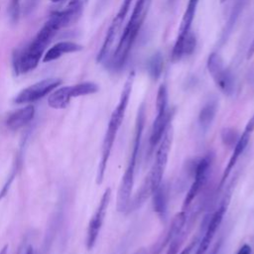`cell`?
I'll use <instances>...</instances> for the list:
<instances>
[{
  "label": "cell",
  "mask_w": 254,
  "mask_h": 254,
  "mask_svg": "<svg viewBox=\"0 0 254 254\" xmlns=\"http://www.w3.org/2000/svg\"><path fill=\"white\" fill-rule=\"evenodd\" d=\"M152 201L154 211L161 217V219H166L168 212L169 193L167 186L165 184L162 183L153 192Z\"/></svg>",
  "instance_id": "cell-19"
},
{
  "label": "cell",
  "mask_w": 254,
  "mask_h": 254,
  "mask_svg": "<svg viewBox=\"0 0 254 254\" xmlns=\"http://www.w3.org/2000/svg\"><path fill=\"white\" fill-rule=\"evenodd\" d=\"M21 12V0H10L9 15L12 22L17 23Z\"/></svg>",
  "instance_id": "cell-23"
},
{
  "label": "cell",
  "mask_w": 254,
  "mask_h": 254,
  "mask_svg": "<svg viewBox=\"0 0 254 254\" xmlns=\"http://www.w3.org/2000/svg\"><path fill=\"white\" fill-rule=\"evenodd\" d=\"M197 242H198L197 237H196V238H193V239H192L183 250H181V252L178 253V254H190L191 251L193 250V248L195 247V245L197 244Z\"/></svg>",
  "instance_id": "cell-24"
},
{
  "label": "cell",
  "mask_w": 254,
  "mask_h": 254,
  "mask_svg": "<svg viewBox=\"0 0 254 254\" xmlns=\"http://www.w3.org/2000/svg\"><path fill=\"white\" fill-rule=\"evenodd\" d=\"M8 248H9V246L6 244V245H4L2 248H1V250H0V254H7L8 253Z\"/></svg>",
  "instance_id": "cell-27"
},
{
  "label": "cell",
  "mask_w": 254,
  "mask_h": 254,
  "mask_svg": "<svg viewBox=\"0 0 254 254\" xmlns=\"http://www.w3.org/2000/svg\"><path fill=\"white\" fill-rule=\"evenodd\" d=\"M254 54V40H253V42H252V44H251V47H250V49H249V52H248V58H250V57H252V55Z\"/></svg>",
  "instance_id": "cell-26"
},
{
  "label": "cell",
  "mask_w": 254,
  "mask_h": 254,
  "mask_svg": "<svg viewBox=\"0 0 254 254\" xmlns=\"http://www.w3.org/2000/svg\"><path fill=\"white\" fill-rule=\"evenodd\" d=\"M133 0H123L122 1V4L117 12V14L115 15L114 19L112 20L109 28H108V31L106 33V36H105V39L103 41V44L99 50V53L97 55V58H96V61L98 63H101L103 61L106 60V58L108 57L113 45H114V42L123 26V23H124V20L129 12V9H130V6H131V3H132Z\"/></svg>",
  "instance_id": "cell-10"
},
{
  "label": "cell",
  "mask_w": 254,
  "mask_h": 254,
  "mask_svg": "<svg viewBox=\"0 0 254 254\" xmlns=\"http://www.w3.org/2000/svg\"><path fill=\"white\" fill-rule=\"evenodd\" d=\"M236 254H252L251 246H249L248 244H243Z\"/></svg>",
  "instance_id": "cell-25"
},
{
  "label": "cell",
  "mask_w": 254,
  "mask_h": 254,
  "mask_svg": "<svg viewBox=\"0 0 254 254\" xmlns=\"http://www.w3.org/2000/svg\"><path fill=\"white\" fill-rule=\"evenodd\" d=\"M217 112V100L215 98L209 99L201 107L198 113V123L200 127L206 130L212 123Z\"/></svg>",
  "instance_id": "cell-20"
},
{
  "label": "cell",
  "mask_w": 254,
  "mask_h": 254,
  "mask_svg": "<svg viewBox=\"0 0 254 254\" xmlns=\"http://www.w3.org/2000/svg\"><path fill=\"white\" fill-rule=\"evenodd\" d=\"M60 30L61 28L58 23L50 16L28 45L14 51L12 55V66L16 75L28 73L38 66L46 48Z\"/></svg>",
  "instance_id": "cell-1"
},
{
  "label": "cell",
  "mask_w": 254,
  "mask_h": 254,
  "mask_svg": "<svg viewBox=\"0 0 254 254\" xmlns=\"http://www.w3.org/2000/svg\"><path fill=\"white\" fill-rule=\"evenodd\" d=\"M151 0H136L131 17L126 24L116 49L111 56L109 66L112 70H120L126 64L130 51L136 41L139 31L147 16Z\"/></svg>",
  "instance_id": "cell-4"
},
{
  "label": "cell",
  "mask_w": 254,
  "mask_h": 254,
  "mask_svg": "<svg viewBox=\"0 0 254 254\" xmlns=\"http://www.w3.org/2000/svg\"><path fill=\"white\" fill-rule=\"evenodd\" d=\"M26 254H33V251H32V249H31V248H29V249L27 250Z\"/></svg>",
  "instance_id": "cell-29"
},
{
  "label": "cell",
  "mask_w": 254,
  "mask_h": 254,
  "mask_svg": "<svg viewBox=\"0 0 254 254\" xmlns=\"http://www.w3.org/2000/svg\"><path fill=\"white\" fill-rule=\"evenodd\" d=\"M227 209V200H223L220 206L209 216L208 222L205 228V231L203 233V236L200 240H198V246L196 248V251L194 254H205V252L208 250V247L219 228L223 216Z\"/></svg>",
  "instance_id": "cell-15"
},
{
  "label": "cell",
  "mask_w": 254,
  "mask_h": 254,
  "mask_svg": "<svg viewBox=\"0 0 254 254\" xmlns=\"http://www.w3.org/2000/svg\"><path fill=\"white\" fill-rule=\"evenodd\" d=\"M220 1H221V2H224V1H226V0H220Z\"/></svg>",
  "instance_id": "cell-32"
},
{
  "label": "cell",
  "mask_w": 254,
  "mask_h": 254,
  "mask_svg": "<svg viewBox=\"0 0 254 254\" xmlns=\"http://www.w3.org/2000/svg\"><path fill=\"white\" fill-rule=\"evenodd\" d=\"M253 132H254V113L251 116V118L248 120V122L246 123V126H245L242 134L240 135L235 146L233 147L232 154L228 160V163L226 164V166L223 170V173H222V176H221V179L219 182V188H221L223 186L226 179L229 177L232 169L234 168L236 162L238 161L240 156L243 154V152L247 148V145L250 141V138H251Z\"/></svg>",
  "instance_id": "cell-14"
},
{
  "label": "cell",
  "mask_w": 254,
  "mask_h": 254,
  "mask_svg": "<svg viewBox=\"0 0 254 254\" xmlns=\"http://www.w3.org/2000/svg\"><path fill=\"white\" fill-rule=\"evenodd\" d=\"M211 163H212V155L211 154H207L197 161L195 169H194V180L191 183V185L184 198L182 210L187 211V209L190 207V205L191 204V202L193 201L195 196L198 194V192L200 191L202 187L205 185L207 178H208Z\"/></svg>",
  "instance_id": "cell-11"
},
{
  "label": "cell",
  "mask_w": 254,
  "mask_h": 254,
  "mask_svg": "<svg viewBox=\"0 0 254 254\" xmlns=\"http://www.w3.org/2000/svg\"><path fill=\"white\" fill-rule=\"evenodd\" d=\"M82 49H83V47L81 45L76 44L74 42H69V41L59 42V43L55 44L52 48H50L45 53V55L43 56V62L49 63V62L58 60L64 54L79 52Z\"/></svg>",
  "instance_id": "cell-18"
},
{
  "label": "cell",
  "mask_w": 254,
  "mask_h": 254,
  "mask_svg": "<svg viewBox=\"0 0 254 254\" xmlns=\"http://www.w3.org/2000/svg\"><path fill=\"white\" fill-rule=\"evenodd\" d=\"M173 137L174 130L173 126L170 124L159 143V147L156 152L155 162L136 192V195L139 199L146 201L150 196H152L156 189L163 183V176L167 167Z\"/></svg>",
  "instance_id": "cell-5"
},
{
  "label": "cell",
  "mask_w": 254,
  "mask_h": 254,
  "mask_svg": "<svg viewBox=\"0 0 254 254\" xmlns=\"http://www.w3.org/2000/svg\"><path fill=\"white\" fill-rule=\"evenodd\" d=\"M133 81H134V72L130 73L124 83L123 89L120 94L119 101L116 105V107L113 109L107 128L106 132L103 138L102 142V147H101V153H100V159L98 163V168H97V174H96V184L101 185L104 179L105 171L107 168V164L111 155V151L118 133L119 128L121 127V124L123 122L127 106L129 103L131 91H132V86H133Z\"/></svg>",
  "instance_id": "cell-2"
},
{
  "label": "cell",
  "mask_w": 254,
  "mask_h": 254,
  "mask_svg": "<svg viewBox=\"0 0 254 254\" xmlns=\"http://www.w3.org/2000/svg\"><path fill=\"white\" fill-rule=\"evenodd\" d=\"M111 199V189L107 188L102 193L99 203L94 210L92 216L89 219L87 229H86V237H85V247L87 250H91L97 240L100 229L102 227L107 208Z\"/></svg>",
  "instance_id": "cell-9"
},
{
  "label": "cell",
  "mask_w": 254,
  "mask_h": 254,
  "mask_svg": "<svg viewBox=\"0 0 254 254\" xmlns=\"http://www.w3.org/2000/svg\"><path fill=\"white\" fill-rule=\"evenodd\" d=\"M146 119V109L145 104L142 103L138 109L136 120H135V128H134V137L132 141V147L129 154L128 162L124 174L121 178V182L119 184L117 197H116V208L118 212H126L128 210V206L130 200L132 198V190L135 182V170L137 164V158L140 151L141 139L143 136L144 126Z\"/></svg>",
  "instance_id": "cell-3"
},
{
  "label": "cell",
  "mask_w": 254,
  "mask_h": 254,
  "mask_svg": "<svg viewBox=\"0 0 254 254\" xmlns=\"http://www.w3.org/2000/svg\"><path fill=\"white\" fill-rule=\"evenodd\" d=\"M134 254H147V250L146 249H138Z\"/></svg>",
  "instance_id": "cell-28"
},
{
  "label": "cell",
  "mask_w": 254,
  "mask_h": 254,
  "mask_svg": "<svg viewBox=\"0 0 254 254\" xmlns=\"http://www.w3.org/2000/svg\"><path fill=\"white\" fill-rule=\"evenodd\" d=\"M35 116V107L31 104L21 107L11 113L5 119L6 127L11 131H17L33 120Z\"/></svg>",
  "instance_id": "cell-16"
},
{
  "label": "cell",
  "mask_w": 254,
  "mask_h": 254,
  "mask_svg": "<svg viewBox=\"0 0 254 254\" xmlns=\"http://www.w3.org/2000/svg\"><path fill=\"white\" fill-rule=\"evenodd\" d=\"M98 90L99 86L91 81L63 86L51 92L48 97V104L54 109H63L68 105L71 98L93 94Z\"/></svg>",
  "instance_id": "cell-7"
},
{
  "label": "cell",
  "mask_w": 254,
  "mask_h": 254,
  "mask_svg": "<svg viewBox=\"0 0 254 254\" xmlns=\"http://www.w3.org/2000/svg\"><path fill=\"white\" fill-rule=\"evenodd\" d=\"M52 2H54V3H60V2H62V1H64V0H51Z\"/></svg>",
  "instance_id": "cell-30"
},
{
  "label": "cell",
  "mask_w": 254,
  "mask_h": 254,
  "mask_svg": "<svg viewBox=\"0 0 254 254\" xmlns=\"http://www.w3.org/2000/svg\"><path fill=\"white\" fill-rule=\"evenodd\" d=\"M61 84H62V79L60 78H55V77L45 78L21 90L14 97L13 101L17 104L35 102L43 98L44 96L48 95L52 91H54Z\"/></svg>",
  "instance_id": "cell-12"
},
{
  "label": "cell",
  "mask_w": 254,
  "mask_h": 254,
  "mask_svg": "<svg viewBox=\"0 0 254 254\" xmlns=\"http://www.w3.org/2000/svg\"><path fill=\"white\" fill-rule=\"evenodd\" d=\"M163 70V58L160 53H156L148 62V71L152 78L157 79Z\"/></svg>",
  "instance_id": "cell-21"
},
{
  "label": "cell",
  "mask_w": 254,
  "mask_h": 254,
  "mask_svg": "<svg viewBox=\"0 0 254 254\" xmlns=\"http://www.w3.org/2000/svg\"><path fill=\"white\" fill-rule=\"evenodd\" d=\"M220 137H221V141L224 146L233 149V147L237 143L240 135L236 129H234L232 127H224L221 130Z\"/></svg>",
  "instance_id": "cell-22"
},
{
  "label": "cell",
  "mask_w": 254,
  "mask_h": 254,
  "mask_svg": "<svg viewBox=\"0 0 254 254\" xmlns=\"http://www.w3.org/2000/svg\"><path fill=\"white\" fill-rule=\"evenodd\" d=\"M216 251H217V249H214V250H213V252H212V254H215V253H216Z\"/></svg>",
  "instance_id": "cell-31"
},
{
  "label": "cell",
  "mask_w": 254,
  "mask_h": 254,
  "mask_svg": "<svg viewBox=\"0 0 254 254\" xmlns=\"http://www.w3.org/2000/svg\"><path fill=\"white\" fill-rule=\"evenodd\" d=\"M198 2H199V0H189V2H188L186 11L184 13V16H183V19L181 22L179 34H178L177 40L175 42V45H174V48L172 51V59L174 61H180L183 59V57H182L183 47H184V44H185L187 38L192 33L191 25H192V21L195 16Z\"/></svg>",
  "instance_id": "cell-13"
},
{
  "label": "cell",
  "mask_w": 254,
  "mask_h": 254,
  "mask_svg": "<svg viewBox=\"0 0 254 254\" xmlns=\"http://www.w3.org/2000/svg\"><path fill=\"white\" fill-rule=\"evenodd\" d=\"M206 66L219 90L223 94L231 96L235 89V81L231 71L225 67L221 57L217 53H211L207 58Z\"/></svg>",
  "instance_id": "cell-8"
},
{
  "label": "cell",
  "mask_w": 254,
  "mask_h": 254,
  "mask_svg": "<svg viewBox=\"0 0 254 254\" xmlns=\"http://www.w3.org/2000/svg\"><path fill=\"white\" fill-rule=\"evenodd\" d=\"M156 111V118L153 121L149 137V146L151 151L160 143L175 114V109L168 108V89L164 83L160 85L157 92Z\"/></svg>",
  "instance_id": "cell-6"
},
{
  "label": "cell",
  "mask_w": 254,
  "mask_h": 254,
  "mask_svg": "<svg viewBox=\"0 0 254 254\" xmlns=\"http://www.w3.org/2000/svg\"><path fill=\"white\" fill-rule=\"evenodd\" d=\"M187 222V212L185 210H181L176 213L172 219L171 225L163 238L162 241H158L152 250V254H158L166 245H169L170 242L183 230Z\"/></svg>",
  "instance_id": "cell-17"
}]
</instances>
